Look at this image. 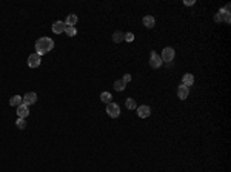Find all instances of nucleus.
Returning a JSON list of instances; mask_svg holds the SVG:
<instances>
[{
    "label": "nucleus",
    "mask_w": 231,
    "mask_h": 172,
    "mask_svg": "<svg viewBox=\"0 0 231 172\" xmlns=\"http://www.w3.org/2000/svg\"><path fill=\"white\" fill-rule=\"evenodd\" d=\"M22 103H23V97H20V95H14V97H11V98H9V105H11V106L19 108Z\"/></svg>",
    "instance_id": "11"
},
{
    "label": "nucleus",
    "mask_w": 231,
    "mask_h": 172,
    "mask_svg": "<svg viewBox=\"0 0 231 172\" xmlns=\"http://www.w3.org/2000/svg\"><path fill=\"white\" fill-rule=\"evenodd\" d=\"M54 48V42H52V39H49V37H40L37 42H36V52L42 57L43 54H48L51 49Z\"/></svg>",
    "instance_id": "1"
},
{
    "label": "nucleus",
    "mask_w": 231,
    "mask_h": 172,
    "mask_svg": "<svg viewBox=\"0 0 231 172\" xmlns=\"http://www.w3.org/2000/svg\"><path fill=\"white\" fill-rule=\"evenodd\" d=\"M17 115H19V118H26V117L29 115V109H28V106L22 103V105L17 108Z\"/></svg>",
    "instance_id": "9"
},
{
    "label": "nucleus",
    "mask_w": 231,
    "mask_h": 172,
    "mask_svg": "<svg viewBox=\"0 0 231 172\" xmlns=\"http://www.w3.org/2000/svg\"><path fill=\"white\" fill-rule=\"evenodd\" d=\"M16 125H17V128H19V129H25V128H26V122H25V118H19Z\"/></svg>",
    "instance_id": "20"
},
{
    "label": "nucleus",
    "mask_w": 231,
    "mask_h": 172,
    "mask_svg": "<svg viewBox=\"0 0 231 172\" xmlns=\"http://www.w3.org/2000/svg\"><path fill=\"white\" fill-rule=\"evenodd\" d=\"M149 114H151V108H149V106L142 105V106L137 108V115L140 118H146V117H149Z\"/></svg>",
    "instance_id": "8"
},
{
    "label": "nucleus",
    "mask_w": 231,
    "mask_h": 172,
    "mask_svg": "<svg viewBox=\"0 0 231 172\" xmlns=\"http://www.w3.org/2000/svg\"><path fill=\"white\" fill-rule=\"evenodd\" d=\"M186 6H191V5H194V0H186V2H184Z\"/></svg>",
    "instance_id": "23"
},
{
    "label": "nucleus",
    "mask_w": 231,
    "mask_h": 172,
    "mask_svg": "<svg viewBox=\"0 0 231 172\" xmlns=\"http://www.w3.org/2000/svg\"><path fill=\"white\" fill-rule=\"evenodd\" d=\"M125 106H127L128 109H136V100H134V98H127Z\"/></svg>",
    "instance_id": "19"
},
{
    "label": "nucleus",
    "mask_w": 231,
    "mask_h": 172,
    "mask_svg": "<svg viewBox=\"0 0 231 172\" xmlns=\"http://www.w3.org/2000/svg\"><path fill=\"white\" fill-rule=\"evenodd\" d=\"M65 23H66V26H74V25L77 23V15H76V14H69V15L66 17Z\"/></svg>",
    "instance_id": "14"
},
{
    "label": "nucleus",
    "mask_w": 231,
    "mask_h": 172,
    "mask_svg": "<svg viewBox=\"0 0 231 172\" xmlns=\"http://www.w3.org/2000/svg\"><path fill=\"white\" fill-rule=\"evenodd\" d=\"M122 80H123V82H125V83H128V82H131V75H130V74H125V75H123V79H122Z\"/></svg>",
    "instance_id": "22"
},
{
    "label": "nucleus",
    "mask_w": 231,
    "mask_h": 172,
    "mask_svg": "<svg viewBox=\"0 0 231 172\" xmlns=\"http://www.w3.org/2000/svg\"><path fill=\"white\" fill-rule=\"evenodd\" d=\"M160 65H162V58H160V55H159L156 51H153L151 55H149V66L156 69V68H160Z\"/></svg>",
    "instance_id": "5"
},
{
    "label": "nucleus",
    "mask_w": 231,
    "mask_h": 172,
    "mask_svg": "<svg viewBox=\"0 0 231 172\" xmlns=\"http://www.w3.org/2000/svg\"><path fill=\"white\" fill-rule=\"evenodd\" d=\"M193 83H194V75H193V74H185L184 77H182V85L189 88Z\"/></svg>",
    "instance_id": "12"
},
{
    "label": "nucleus",
    "mask_w": 231,
    "mask_h": 172,
    "mask_svg": "<svg viewBox=\"0 0 231 172\" xmlns=\"http://www.w3.org/2000/svg\"><path fill=\"white\" fill-rule=\"evenodd\" d=\"M100 100H102L103 103H106V105H108V103H111L113 95H111L109 92H102V94H100Z\"/></svg>",
    "instance_id": "15"
},
{
    "label": "nucleus",
    "mask_w": 231,
    "mask_h": 172,
    "mask_svg": "<svg viewBox=\"0 0 231 172\" xmlns=\"http://www.w3.org/2000/svg\"><path fill=\"white\" fill-rule=\"evenodd\" d=\"M174 55H176V51L171 48V46H167L163 51H162V55H160V58H162V62H173V58H174Z\"/></svg>",
    "instance_id": "3"
},
{
    "label": "nucleus",
    "mask_w": 231,
    "mask_h": 172,
    "mask_svg": "<svg viewBox=\"0 0 231 172\" xmlns=\"http://www.w3.org/2000/svg\"><path fill=\"white\" fill-rule=\"evenodd\" d=\"M106 114L111 117V118H117L120 115V106L117 103H108L106 105Z\"/></svg>",
    "instance_id": "2"
},
{
    "label": "nucleus",
    "mask_w": 231,
    "mask_h": 172,
    "mask_svg": "<svg viewBox=\"0 0 231 172\" xmlns=\"http://www.w3.org/2000/svg\"><path fill=\"white\" fill-rule=\"evenodd\" d=\"M123 37H125V34L123 32H120V31H116L114 34H113V42L114 43H119L123 40Z\"/></svg>",
    "instance_id": "16"
},
{
    "label": "nucleus",
    "mask_w": 231,
    "mask_h": 172,
    "mask_svg": "<svg viewBox=\"0 0 231 172\" xmlns=\"http://www.w3.org/2000/svg\"><path fill=\"white\" fill-rule=\"evenodd\" d=\"M123 40H127V42H133V40H134V34H133V32H127L125 37H123Z\"/></svg>",
    "instance_id": "21"
},
{
    "label": "nucleus",
    "mask_w": 231,
    "mask_h": 172,
    "mask_svg": "<svg viewBox=\"0 0 231 172\" xmlns=\"http://www.w3.org/2000/svg\"><path fill=\"white\" fill-rule=\"evenodd\" d=\"M40 63H42V57H40L37 52H34V54H31V55L28 57V65H29V68H39Z\"/></svg>",
    "instance_id": "4"
},
{
    "label": "nucleus",
    "mask_w": 231,
    "mask_h": 172,
    "mask_svg": "<svg viewBox=\"0 0 231 172\" xmlns=\"http://www.w3.org/2000/svg\"><path fill=\"white\" fill-rule=\"evenodd\" d=\"M188 94H189V88L185 85H180L177 88V97L180 98V100H185L186 97H188Z\"/></svg>",
    "instance_id": "10"
},
{
    "label": "nucleus",
    "mask_w": 231,
    "mask_h": 172,
    "mask_svg": "<svg viewBox=\"0 0 231 172\" xmlns=\"http://www.w3.org/2000/svg\"><path fill=\"white\" fill-rule=\"evenodd\" d=\"M65 34H66L68 37H74V36L77 34V29H76L74 26H68V28H66V31H65Z\"/></svg>",
    "instance_id": "18"
},
{
    "label": "nucleus",
    "mask_w": 231,
    "mask_h": 172,
    "mask_svg": "<svg viewBox=\"0 0 231 172\" xmlns=\"http://www.w3.org/2000/svg\"><path fill=\"white\" fill-rule=\"evenodd\" d=\"M36 101H37V94H36V92H28V94H25V97H23V105L29 106V105H34Z\"/></svg>",
    "instance_id": "7"
},
{
    "label": "nucleus",
    "mask_w": 231,
    "mask_h": 172,
    "mask_svg": "<svg viewBox=\"0 0 231 172\" xmlns=\"http://www.w3.org/2000/svg\"><path fill=\"white\" fill-rule=\"evenodd\" d=\"M154 23H156V20H154V17L153 15H145L143 17V25L149 29V28H153L154 26Z\"/></svg>",
    "instance_id": "13"
},
{
    "label": "nucleus",
    "mask_w": 231,
    "mask_h": 172,
    "mask_svg": "<svg viewBox=\"0 0 231 172\" xmlns=\"http://www.w3.org/2000/svg\"><path fill=\"white\" fill-rule=\"evenodd\" d=\"M66 23L65 22H62V20H57V22H54V25H52V32L54 34H62V32H65L66 31Z\"/></svg>",
    "instance_id": "6"
},
{
    "label": "nucleus",
    "mask_w": 231,
    "mask_h": 172,
    "mask_svg": "<svg viewBox=\"0 0 231 172\" xmlns=\"http://www.w3.org/2000/svg\"><path fill=\"white\" fill-rule=\"evenodd\" d=\"M214 20H216V22H222V17H220V15H219V14H217V15H216V17H214Z\"/></svg>",
    "instance_id": "24"
},
{
    "label": "nucleus",
    "mask_w": 231,
    "mask_h": 172,
    "mask_svg": "<svg viewBox=\"0 0 231 172\" xmlns=\"http://www.w3.org/2000/svg\"><path fill=\"white\" fill-rule=\"evenodd\" d=\"M125 88H127V83H125L123 80H117V82L114 83V89H116V91H119V92L125 91Z\"/></svg>",
    "instance_id": "17"
}]
</instances>
